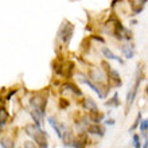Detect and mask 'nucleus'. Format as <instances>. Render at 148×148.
Listing matches in <instances>:
<instances>
[{"label": "nucleus", "instance_id": "1", "mask_svg": "<svg viewBox=\"0 0 148 148\" xmlns=\"http://www.w3.org/2000/svg\"><path fill=\"white\" fill-rule=\"evenodd\" d=\"M26 133L34 139L35 144L38 145V148H49V143H47V136L46 133L42 131V128L36 127L35 124H27L24 127Z\"/></svg>", "mask_w": 148, "mask_h": 148}, {"label": "nucleus", "instance_id": "2", "mask_svg": "<svg viewBox=\"0 0 148 148\" xmlns=\"http://www.w3.org/2000/svg\"><path fill=\"white\" fill-rule=\"evenodd\" d=\"M143 81V73L140 71V65L137 67V71H136V81H135V85L131 90H129L128 96H127V101H125V113H128L129 109H131V105L133 104L135 101V97L137 94V90H139V86H140V82Z\"/></svg>", "mask_w": 148, "mask_h": 148}, {"label": "nucleus", "instance_id": "3", "mask_svg": "<svg viewBox=\"0 0 148 148\" xmlns=\"http://www.w3.org/2000/svg\"><path fill=\"white\" fill-rule=\"evenodd\" d=\"M30 104H31L32 112L36 113L38 116H40L43 119V117H45V113H46L47 98L42 97V96H39V94H35V96L30 100Z\"/></svg>", "mask_w": 148, "mask_h": 148}, {"label": "nucleus", "instance_id": "4", "mask_svg": "<svg viewBox=\"0 0 148 148\" xmlns=\"http://www.w3.org/2000/svg\"><path fill=\"white\" fill-rule=\"evenodd\" d=\"M73 31H74V26L71 23H69V22H65V23L61 26V28H59L58 31V38L62 40L63 43H69L70 42L71 36H73Z\"/></svg>", "mask_w": 148, "mask_h": 148}, {"label": "nucleus", "instance_id": "5", "mask_svg": "<svg viewBox=\"0 0 148 148\" xmlns=\"http://www.w3.org/2000/svg\"><path fill=\"white\" fill-rule=\"evenodd\" d=\"M77 79H78L79 82H81V84H85V85L89 86V88H90L92 90H93V92H96V93L98 94V97H100V98H105V93L102 92V88L97 86L93 81H92V79H89V78H86L85 75H82V74H78Z\"/></svg>", "mask_w": 148, "mask_h": 148}, {"label": "nucleus", "instance_id": "6", "mask_svg": "<svg viewBox=\"0 0 148 148\" xmlns=\"http://www.w3.org/2000/svg\"><path fill=\"white\" fill-rule=\"evenodd\" d=\"M89 79L94 82H98V84H104L106 79V73L102 69H98V67H93L92 70L89 71Z\"/></svg>", "mask_w": 148, "mask_h": 148}, {"label": "nucleus", "instance_id": "7", "mask_svg": "<svg viewBox=\"0 0 148 148\" xmlns=\"http://www.w3.org/2000/svg\"><path fill=\"white\" fill-rule=\"evenodd\" d=\"M120 49H121L123 55H124L127 59L133 58V55H135V45H133V43H125Z\"/></svg>", "mask_w": 148, "mask_h": 148}, {"label": "nucleus", "instance_id": "8", "mask_svg": "<svg viewBox=\"0 0 148 148\" xmlns=\"http://www.w3.org/2000/svg\"><path fill=\"white\" fill-rule=\"evenodd\" d=\"M88 119H89L92 123H94V124H100L101 121H104V113L100 112V110H90V112H88Z\"/></svg>", "mask_w": 148, "mask_h": 148}, {"label": "nucleus", "instance_id": "9", "mask_svg": "<svg viewBox=\"0 0 148 148\" xmlns=\"http://www.w3.org/2000/svg\"><path fill=\"white\" fill-rule=\"evenodd\" d=\"M47 121H49V124H50L51 127L54 128L55 132H57V136H58L59 139H61V137H62L63 131L66 129V128H65V125H63V124H58V123H57V120H55L54 117H49V119H47Z\"/></svg>", "mask_w": 148, "mask_h": 148}, {"label": "nucleus", "instance_id": "10", "mask_svg": "<svg viewBox=\"0 0 148 148\" xmlns=\"http://www.w3.org/2000/svg\"><path fill=\"white\" fill-rule=\"evenodd\" d=\"M86 132L92 133V135H97V136H104L105 135V129L102 128L100 124H92L86 127Z\"/></svg>", "mask_w": 148, "mask_h": 148}, {"label": "nucleus", "instance_id": "11", "mask_svg": "<svg viewBox=\"0 0 148 148\" xmlns=\"http://www.w3.org/2000/svg\"><path fill=\"white\" fill-rule=\"evenodd\" d=\"M101 53L104 54V57H105L106 59H109V61H117L119 63H121V65H124V61L120 58V57H117V55L113 54V51L109 50L108 47H102V50Z\"/></svg>", "mask_w": 148, "mask_h": 148}, {"label": "nucleus", "instance_id": "12", "mask_svg": "<svg viewBox=\"0 0 148 148\" xmlns=\"http://www.w3.org/2000/svg\"><path fill=\"white\" fill-rule=\"evenodd\" d=\"M82 106H84V109H86L88 112H90V110H98L97 104L94 102L93 98H90V97L84 98V101H82Z\"/></svg>", "mask_w": 148, "mask_h": 148}, {"label": "nucleus", "instance_id": "13", "mask_svg": "<svg viewBox=\"0 0 148 148\" xmlns=\"http://www.w3.org/2000/svg\"><path fill=\"white\" fill-rule=\"evenodd\" d=\"M8 117H10V114H8L7 109L4 106H0V129L5 125V123L8 121Z\"/></svg>", "mask_w": 148, "mask_h": 148}, {"label": "nucleus", "instance_id": "14", "mask_svg": "<svg viewBox=\"0 0 148 148\" xmlns=\"http://www.w3.org/2000/svg\"><path fill=\"white\" fill-rule=\"evenodd\" d=\"M63 88H65L66 90H70V92H73V93L77 94V96H82V92L78 89V88L74 85V84H71V82H66V84L63 85Z\"/></svg>", "mask_w": 148, "mask_h": 148}, {"label": "nucleus", "instance_id": "15", "mask_svg": "<svg viewBox=\"0 0 148 148\" xmlns=\"http://www.w3.org/2000/svg\"><path fill=\"white\" fill-rule=\"evenodd\" d=\"M137 128L141 131V136L144 137V136H147V131H148V119H141L140 120V124H139V127Z\"/></svg>", "mask_w": 148, "mask_h": 148}, {"label": "nucleus", "instance_id": "16", "mask_svg": "<svg viewBox=\"0 0 148 148\" xmlns=\"http://www.w3.org/2000/svg\"><path fill=\"white\" fill-rule=\"evenodd\" d=\"M105 105L106 106H114V108H117V106L120 105V104H119V93H117V92L113 94V97L110 98L109 101L105 102Z\"/></svg>", "mask_w": 148, "mask_h": 148}, {"label": "nucleus", "instance_id": "17", "mask_svg": "<svg viewBox=\"0 0 148 148\" xmlns=\"http://www.w3.org/2000/svg\"><path fill=\"white\" fill-rule=\"evenodd\" d=\"M0 145L1 148H14V140L10 137H3L0 140Z\"/></svg>", "mask_w": 148, "mask_h": 148}, {"label": "nucleus", "instance_id": "18", "mask_svg": "<svg viewBox=\"0 0 148 148\" xmlns=\"http://www.w3.org/2000/svg\"><path fill=\"white\" fill-rule=\"evenodd\" d=\"M140 120H141V112L137 113V117H136V120H135V123L132 124V127L129 128V132H132V131H135V129L139 127V124H140Z\"/></svg>", "mask_w": 148, "mask_h": 148}, {"label": "nucleus", "instance_id": "19", "mask_svg": "<svg viewBox=\"0 0 148 148\" xmlns=\"http://www.w3.org/2000/svg\"><path fill=\"white\" fill-rule=\"evenodd\" d=\"M132 144L135 148H141V141H140V136H139V135H133Z\"/></svg>", "mask_w": 148, "mask_h": 148}, {"label": "nucleus", "instance_id": "20", "mask_svg": "<svg viewBox=\"0 0 148 148\" xmlns=\"http://www.w3.org/2000/svg\"><path fill=\"white\" fill-rule=\"evenodd\" d=\"M67 106H69V101H67L66 98H59V109H66Z\"/></svg>", "mask_w": 148, "mask_h": 148}, {"label": "nucleus", "instance_id": "21", "mask_svg": "<svg viewBox=\"0 0 148 148\" xmlns=\"http://www.w3.org/2000/svg\"><path fill=\"white\" fill-rule=\"evenodd\" d=\"M23 148H38V145H36L35 143H34V141H31V140H27V141H24Z\"/></svg>", "mask_w": 148, "mask_h": 148}, {"label": "nucleus", "instance_id": "22", "mask_svg": "<svg viewBox=\"0 0 148 148\" xmlns=\"http://www.w3.org/2000/svg\"><path fill=\"white\" fill-rule=\"evenodd\" d=\"M16 92H18V89H14V90H11V92H10V93L7 94V96H5V100H11L12 97H14V96H15V93Z\"/></svg>", "mask_w": 148, "mask_h": 148}, {"label": "nucleus", "instance_id": "23", "mask_svg": "<svg viewBox=\"0 0 148 148\" xmlns=\"http://www.w3.org/2000/svg\"><path fill=\"white\" fill-rule=\"evenodd\" d=\"M93 39H96V40H98V42H101V43H105V40H104V38L102 36H100V35H93L92 36Z\"/></svg>", "mask_w": 148, "mask_h": 148}, {"label": "nucleus", "instance_id": "24", "mask_svg": "<svg viewBox=\"0 0 148 148\" xmlns=\"http://www.w3.org/2000/svg\"><path fill=\"white\" fill-rule=\"evenodd\" d=\"M141 148H148V137L144 136V144L141 145Z\"/></svg>", "mask_w": 148, "mask_h": 148}, {"label": "nucleus", "instance_id": "25", "mask_svg": "<svg viewBox=\"0 0 148 148\" xmlns=\"http://www.w3.org/2000/svg\"><path fill=\"white\" fill-rule=\"evenodd\" d=\"M105 124H106V125H114V120L109 119V120H106V121H105Z\"/></svg>", "mask_w": 148, "mask_h": 148}, {"label": "nucleus", "instance_id": "26", "mask_svg": "<svg viewBox=\"0 0 148 148\" xmlns=\"http://www.w3.org/2000/svg\"><path fill=\"white\" fill-rule=\"evenodd\" d=\"M119 1H121V0H113V1H112V5H110V7L113 8V7H114V5H116L117 3H119Z\"/></svg>", "mask_w": 148, "mask_h": 148}, {"label": "nucleus", "instance_id": "27", "mask_svg": "<svg viewBox=\"0 0 148 148\" xmlns=\"http://www.w3.org/2000/svg\"><path fill=\"white\" fill-rule=\"evenodd\" d=\"M145 92H147V94H148V85H147V88H145Z\"/></svg>", "mask_w": 148, "mask_h": 148}]
</instances>
